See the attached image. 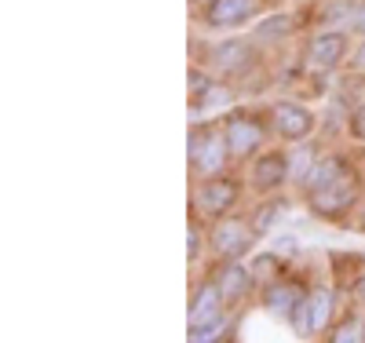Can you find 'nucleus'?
Returning <instances> with one entry per match:
<instances>
[{
  "instance_id": "nucleus-1",
  "label": "nucleus",
  "mask_w": 365,
  "mask_h": 343,
  "mask_svg": "<svg viewBox=\"0 0 365 343\" xmlns=\"http://www.w3.org/2000/svg\"><path fill=\"white\" fill-rule=\"evenodd\" d=\"M354 194H358V179H354L351 172H344V175H336L332 183L311 190V208H314L318 215H329V220H332V215L344 212V208L354 201Z\"/></svg>"
},
{
  "instance_id": "nucleus-2",
  "label": "nucleus",
  "mask_w": 365,
  "mask_h": 343,
  "mask_svg": "<svg viewBox=\"0 0 365 343\" xmlns=\"http://www.w3.org/2000/svg\"><path fill=\"white\" fill-rule=\"evenodd\" d=\"M227 153H230V146H227V135H220V132H201V135H194V139H190V158H194V168H197V172H205V175L220 172V165L227 161Z\"/></svg>"
},
{
  "instance_id": "nucleus-3",
  "label": "nucleus",
  "mask_w": 365,
  "mask_h": 343,
  "mask_svg": "<svg viewBox=\"0 0 365 343\" xmlns=\"http://www.w3.org/2000/svg\"><path fill=\"white\" fill-rule=\"evenodd\" d=\"M256 230H249L245 223H237V220H227L216 227V234H212V248H216L220 256L227 260H237L241 252H249V241H252Z\"/></svg>"
},
{
  "instance_id": "nucleus-4",
  "label": "nucleus",
  "mask_w": 365,
  "mask_h": 343,
  "mask_svg": "<svg viewBox=\"0 0 365 343\" xmlns=\"http://www.w3.org/2000/svg\"><path fill=\"white\" fill-rule=\"evenodd\" d=\"M344 51H347V37L340 34H322V37H314L311 41V51H307V62L314 70H329V66H336V62L344 58Z\"/></svg>"
},
{
  "instance_id": "nucleus-5",
  "label": "nucleus",
  "mask_w": 365,
  "mask_h": 343,
  "mask_svg": "<svg viewBox=\"0 0 365 343\" xmlns=\"http://www.w3.org/2000/svg\"><path fill=\"white\" fill-rule=\"evenodd\" d=\"M274 121H278V132L285 139H303L314 128V117L303 106H296V103H278L274 106Z\"/></svg>"
},
{
  "instance_id": "nucleus-6",
  "label": "nucleus",
  "mask_w": 365,
  "mask_h": 343,
  "mask_svg": "<svg viewBox=\"0 0 365 343\" xmlns=\"http://www.w3.org/2000/svg\"><path fill=\"white\" fill-rule=\"evenodd\" d=\"M285 175H289V158L278 153V150L263 153V158L256 161V168H252V183L259 186V190H274V186H282Z\"/></svg>"
},
{
  "instance_id": "nucleus-7",
  "label": "nucleus",
  "mask_w": 365,
  "mask_h": 343,
  "mask_svg": "<svg viewBox=\"0 0 365 343\" xmlns=\"http://www.w3.org/2000/svg\"><path fill=\"white\" fill-rule=\"evenodd\" d=\"M234 198H237V186H234V183H227V179H220V183L201 186V194H197V208H201L205 215H223V212L234 205Z\"/></svg>"
},
{
  "instance_id": "nucleus-8",
  "label": "nucleus",
  "mask_w": 365,
  "mask_h": 343,
  "mask_svg": "<svg viewBox=\"0 0 365 343\" xmlns=\"http://www.w3.org/2000/svg\"><path fill=\"white\" fill-rule=\"evenodd\" d=\"M227 146H230V153L234 158H249V153L259 146V128H256V121H230L227 124Z\"/></svg>"
},
{
  "instance_id": "nucleus-9",
  "label": "nucleus",
  "mask_w": 365,
  "mask_h": 343,
  "mask_svg": "<svg viewBox=\"0 0 365 343\" xmlns=\"http://www.w3.org/2000/svg\"><path fill=\"white\" fill-rule=\"evenodd\" d=\"M252 0H212L208 8V22L212 26H241L252 15Z\"/></svg>"
},
{
  "instance_id": "nucleus-10",
  "label": "nucleus",
  "mask_w": 365,
  "mask_h": 343,
  "mask_svg": "<svg viewBox=\"0 0 365 343\" xmlns=\"http://www.w3.org/2000/svg\"><path fill=\"white\" fill-rule=\"evenodd\" d=\"M249 282H252V270L230 263V267L220 274V292H223V300H237L241 292L249 289Z\"/></svg>"
},
{
  "instance_id": "nucleus-11",
  "label": "nucleus",
  "mask_w": 365,
  "mask_h": 343,
  "mask_svg": "<svg viewBox=\"0 0 365 343\" xmlns=\"http://www.w3.org/2000/svg\"><path fill=\"white\" fill-rule=\"evenodd\" d=\"M220 300H223L220 285H205V289L197 292L194 307H190V325H197V322H205V318H212V314H220Z\"/></svg>"
},
{
  "instance_id": "nucleus-12",
  "label": "nucleus",
  "mask_w": 365,
  "mask_h": 343,
  "mask_svg": "<svg viewBox=\"0 0 365 343\" xmlns=\"http://www.w3.org/2000/svg\"><path fill=\"white\" fill-rule=\"evenodd\" d=\"M212 62H216L220 70H241L249 62V48L241 41H227V44H220L216 51H212Z\"/></svg>"
},
{
  "instance_id": "nucleus-13",
  "label": "nucleus",
  "mask_w": 365,
  "mask_h": 343,
  "mask_svg": "<svg viewBox=\"0 0 365 343\" xmlns=\"http://www.w3.org/2000/svg\"><path fill=\"white\" fill-rule=\"evenodd\" d=\"M344 172H347V165H344L340 158H325V161H318L307 175H303V186H311V190H318V186L332 183V179L344 175Z\"/></svg>"
},
{
  "instance_id": "nucleus-14",
  "label": "nucleus",
  "mask_w": 365,
  "mask_h": 343,
  "mask_svg": "<svg viewBox=\"0 0 365 343\" xmlns=\"http://www.w3.org/2000/svg\"><path fill=\"white\" fill-rule=\"evenodd\" d=\"M292 329L299 332V336H311V332H318L314 329V300L311 296H299V303L292 307Z\"/></svg>"
},
{
  "instance_id": "nucleus-15",
  "label": "nucleus",
  "mask_w": 365,
  "mask_h": 343,
  "mask_svg": "<svg viewBox=\"0 0 365 343\" xmlns=\"http://www.w3.org/2000/svg\"><path fill=\"white\" fill-rule=\"evenodd\" d=\"M299 289H292V285H278V289H270L267 292V307L274 310V314H292V307L299 303Z\"/></svg>"
},
{
  "instance_id": "nucleus-16",
  "label": "nucleus",
  "mask_w": 365,
  "mask_h": 343,
  "mask_svg": "<svg viewBox=\"0 0 365 343\" xmlns=\"http://www.w3.org/2000/svg\"><path fill=\"white\" fill-rule=\"evenodd\" d=\"M230 96H227V88H216V84H197V96H194V113H205L212 106H223Z\"/></svg>"
},
{
  "instance_id": "nucleus-17",
  "label": "nucleus",
  "mask_w": 365,
  "mask_h": 343,
  "mask_svg": "<svg viewBox=\"0 0 365 343\" xmlns=\"http://www.w3.org/2000/svg\"><path fill=\"white\" fill-rule=\"evenodd\" d=\"M292 29V19L289 15H270L256 26V41H274V37H285Z\"/></svg>"
},
{
  "instance_id": "nucleus-18",
  "label": "nucleus",
  "mask_w": 365,
  "mask_h": 343,
  "mask_svg": "<svg viewBox=\"0 0 365 343\" xmlns=\"http://www.w3.org/2000/svg\"><path fill=\"white\" fill-rule=\"evenodd\" d=\"M227 329V322H223V314H212V318H205V322H197V325H190V339L194 343H208V339H216L220 332Z\"/></svg>"
},
{
  "instance_id": "nucleus-19",
  "label": "nucleus",
  "mask_w": 365,
  "mask_h": 343,
  "mask_svg": "<svg viewBox=\"0 0 365 343\" xmlns=\"http://www.w3.org/2000/svg\"><path fill=\"white\" fill-rule=\"evenodd\" d=\"M274 220H282V208H278V205H263V208L256 212V220H252V230H256V234H267V230L274 227Z\"/></svg>"
},
{
  "instance_id": "nucleus-20",
  "label": "nucleus",
  "mask_w": 365,
  "mask_h": 343,
  "mask_svg": "<svg viewBox=\"0 0 365 343\" xmlns=\"http://www.w3.org/2000/svg\"><path fill=\"white\" fill-rule=\"evenodd\" d=\"M314 329H325V322H329V303H332V296H329V289H318L314 296Z\"/></svg>"
},
{
  "instance_id": "nucleus-21",
  "label": "nucleus",
  "mask_w": 365,
  "mask_h": 343,
  "mask_svg": "<svg viewBox=\"0 0 365 343\" xmlns=\"http://www.w3.org/2000/svg\"><path fill=\"white\" fill-rule=\"evenodd\" d=\"M365 339V329L358 322H347L344 329H336V343H361Z\"/></svg>"
},
{
  "instance_id": "nucleus-22",
  "label": "nucleus",
  "mask_w": 365,
  "mask_h": 343,
  "mask_svg": "<svg viewBox=\"0 0 365 343\" xmlns=\"http://www.w3.org/2000/svg\"><path fill=\"white\" fill-rule=\"evenodd\" d=\"M270 270H274V256H259V260L252 263V277H259V282H267Z\"/></svg>"
},
{
  "instance_id": "nucleus-23",
  "label": "nucleus",
  "mask_w": 365,
  "mask_h": 343,
  "mask_svg": "<svg viewBox=\"0 0 365 343\" xmlns=\"http://www.w3.org/2000/svg\"><path fill=\"white\" fill-rule=\"evenodd\" d=\"M351 132H354L358 139H365V99H361V106H358L354 117H351Z\"/></svg>"
},
{
  "instance_id": "nucleus-24",
  "label": "nucleus",
  "mask_w": 365,
  "mask_h": 343,
  "mask_svg": "<svg viewBox=\"0 0 365 343\" xmlns=\"http://www.w3.org/2000/svg\"><path fill=\"white\" fill-rule=\"evenodd\" d=\"M197 248H201V237H197V230H187V256H190V260L197 256Z\"/></svg>"
},
{
  "instance_id": "nucleus-25",
  "label": "nucleus",
  "mask_w": 365,
  "mask_h": 343,
  "mask_svg": "<svg viewBox=\"0 0 365 343\" xmlns=\"http://www.w3.org/2000/svg\"><path fill=\"white\" fill-rule=\"evenodd\" d=\"M296 248H299L296 237H278V252H296Z\"/></svg>"
},
{
  "instance_id": "nucleus-26",
  "label": "nucleus",
  "mask_w": 365,
  "mask_h": 343,
  "mask_svg": "<svg viewBox=\"0 0 365 343\" xmlns=\"http://www.w3.org/2000/svg\"><path fill=\"white\" fill-rule=\"evenodd\" d=\"M358 66L365 70V44H361V51H358Z\"/></svg>"
},
{
  "instance_id": "nucleus-27",
  "label": "nucleus",
  "mask_w": 365,
  "mask_h": 343,
  "mask_svg": "<svg viewBox=\"0 0 365 343\" xmlns=\"http://www.w3.org/2000/svg\"><path fill=\"white\" fill-rule=\"evenodd\" d=\"M358 292H361V300H365V274H361V282H358Z\"/></svg>"
},
{
  "instance_id": "nucleus-28",
  "label": "nucleus",
  "mask_w": 365,
  "mask_h": 343,
  "mask_svg": "<svg viewBox=\"0 0 365 343\" xmlns=\"http://www.w3.org/2000/svg\"><path fill=\"white\" fill-rule=\"evenodd\" d=\"M358 29H365V11H361V15H358Z\"/></svg>"
}]
</instances>
